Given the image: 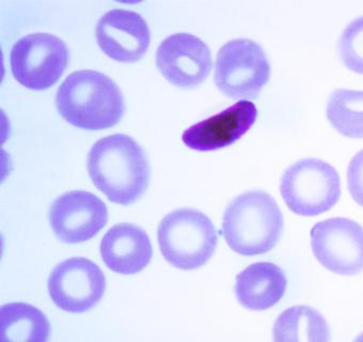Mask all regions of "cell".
<instances>
[{"instance_id": "cell-1", "label": "cell", "mask_w": 363, "mask_h": 342, "mask_svg": "<svg viewBox=\"0 0 363 342\" xmlns=\"http://www.w3.org/2000/svg\"><path fill=\"white\" fill-rule=\"evenodd\" d=\"M89 176L113 204L130 206L149 187V160L132 137L115 134L94 143L88 154Z\"/></svg>"}, {"instance_id": "cell-2", "label": "cell", "mask_w": 363, "mask_h": 342, "mask_svg": "<svg viewBox=\"0 0 363 342\" xmlns=\"http://www.w3.org/2000/svg\"><path fill=\"white\" fill-rule=\"evenodd\" d=\"M56 105L65 121L91 131L113 128L121 121L125 111L117 84L94 70L69 74L59 87Z\"/></svg>"}, {"instance_id": "cell-3", "label": "cell", "mask_w": 363, "mask_h": 342, "mask_svg": "<svg viewBox=\"0 0 363 342\" xmlns=\"http://www.w3.org/2000/svg\"><path fill=\"white\" fill-rule=\"evenodd\" d=\"M284 227L275 198L257 189L234 198L223 214V236L230 248L242 255H263L275 248Z\"/></svg>"}, {"instance_id": "cell-4", "label": "cell", "mask_w": 363, "mask_h": 342, "mask_svg": "<svg viewBox=\"0 0 363 342\" xmlns=\"http://www.w3.org/2000/svg\"><path fill=\"white\" fill-rule=\"evenodd\" d=\"M164 258L179 270L199 269L210 261L218 243L214 224L195 209H177L167 214L157 230Z\"/></svg>"}, {"instance_id": "cell-5", "label": "cell", "mask_w": 363, "mask_h": 342, "mask_svg": "<svg viewBox=\"0 0 363 342\" xmlns=\"http://www.w3.org/2000/svg\"><path fill=\"white\" fill-rule=\"evenodd\" d=\"M280 192L286 206L301 216H316L333 209L341 196L337 169L320 158H303L286 169Z\"/></svg>"}, {"instance_id": "cell-6", "label": "cell", "mask_w": 363, "mask_h": 342, "mask_svg": "<svg viewBox=\"0 0 363 342\" xmlns=\"http://www.w3.org/2000/svg\"><path fill=\"white\" fill-rule=\"evenodd\" d=\"M269 77L266 53L252 40H232L217 54L214 82L228 98L255 100Z\"/></svg>"}, {"instance_id": "cell-7", "label": "cell", "mask_w": 363, "mask_h": 342, "mask_svg": "<svg viewBox=\"0 0 363 342\" xmlns=\"http://www.w3.org/2000/svg\"><path fill=\"white\" fill-rule=\"evenodd\" d=\"M69 59L65 42L45 33H30L18 40L10 55L14 77L33 90H45L56 84Z\"/></svg>"}, {"instance_id": "cell-8", "label": "cell", "mask_w": 363, "mask_h": 342, "mask_svg": "<svg viewBox=\"0 0 363 342\" xmlns=\"http://www.w3.org/2000/svg\"><path fill=\"white\" fill-rule=\"evenodd\" d=\"M318 263L333 273L356 276L363 271V227L345 217L320 221L311 230Z\"/></svg>"}, {"instance_id": "cell-9", "label": "cell", "mask_w": 363, "mask_h": 342, "mask_svg": "<svg viewBox=\"0 0 363 342\" xmlns=\"http://www.w3.org/2000/svg\"><path fill=\"white\" fill-rule=\"evenodd\" d=\"M48 287L57 307L72 314H82L100 303L106 290V278L96 263L75 257L56 265Z\"/></svg>"}, {"instance_id": "cell-10", "label": "cell", "mask_w": 363, "mask_h": 342, "mask_svg": "<svg viewBox=\"0 0 363 342\" xmlns=\"http://www.w3.org/2000/svg\"><path fill=\"white\" fill-rule=\"evenodd\" d=\"M107 221L106 204L90 192H67L50 204V226L57 238L67 244L90 240L106 226Z\"/></svg>"}, {"instance_id": "cell-11", "label": "cell", "mask_w": 363, "mask_h": 342, "mask_svg": "<svg viewBox=\"0 0 363 342\" xmlns=\"http://www.w3.org/2000/svg\"><path fill=\"white\" fill-rule=\"evenodd\" d=\"M212 56L208 46L191 33L171 35L156 52V67L171 84L196 88L210 75Z\"/></svg>"}, {"instance_id": "cell-12", "label": "cell", "mask_w": 363, "mask_h": 342, "mask_svg": "<svg viewBox=\"0 0 363 342\" xmlns=\"http://www.w3.org/2000/svg\"><path fill=\"white\" fill-rule=\"evenodd\" d=\"M96 41L109 58L119 62L140 60L151 42V33L140 14L124 9L105 13L96 28Z\"/></svg>"}, {"instance_id": "cell-13", "label": "cell", "mask_w": 363, "mask_h": 342, "mask_svg": "<svg viewBox=\"0 0 363 342\" xmlns=\"http://www.w3.org/2000/svg\"><path fill=\"white\" fill-rule=\"evenodd\" d=\"M257 109L250 101L233 106L187 128L182 140L197 151H213L228 147L242 138L255 123Z\"/></svg>"}, {"instance_id": "cell-14", "label": "cell", "mask_w": 363, "mask_h": 342, "mask_svg": "<svg viewBox=\"0 0 363 342\" xmlns=\"http://www.w3.org/2000/svg\"><path fill=\"white\" fill-rule=\"evenodd\" d=\"M153 255L147 232L134 224L122 223L107 231L101 242L105 265L122 275H134L149 265Z\"/></svg>"}, {"instance_id": "cell-15", "label": "cell", "mask_w": 363, "mask_h": 342, "mask_svg": "<svg viewBox=\"0 0 363 342\" xmlns=\"http://www.w3.org/2000/svg\"><path fill=\"white\" fill-rule=\"evenodd\" d=\"M288 280L284 270L270 263L249 265L236 277L235 294L242 307L253 311L269 309L286 294Z\"/></svg>"}, {"instance_id": "cell-16", "label": "cell", "mask_w": 363, "mask_h": 342, "mask_svg": "<svg viewBox=\"0 0 363 342\" xmlns=\"http://www.w3.org/2000/svg\"><path fill=\"white\" fill-rule=\"evenodd\" d=\"M50 336V322L35 306L10 303L0 309V338L3 341L46 342Z\"/></svg>"}, {"instance_id": "cell-17", "label": "cell", "mask_w": 363, "mask_h": 342, "mask_svg": "<svg viewBox=\"0 0 363 342\" xmlns=\"http://www.w3.org/2000/svg\"><path fill=\"white\" fill-rule=\"evenodd\" d=\"M272 337L277 342H328L330 329L324 316L309 306H294L276 320Z\"/></svg>"}, {"instance_id": "cell-18", "label": "cell", "mask_w": 363, "mask_h": 342, "mask_svg": "<svg viewBox=\"0 0 363 342\" xmlns=\"http://www.w3.org/2000/svg\"><path fill=\"white\" fill-rule=\"evenodd\" d=\"M326 116L340 134L363 138V92L335 90L327 102Z\"/></svg>"}, {"instance_id": "cell-19", "label": "cell", "mask_w": 363, "mask_h": 342, "mask_svg": "<svg viewBox=\"0 0 363 342\" xmlns=\"http://www.w3.org/2000/svg\"><path fill=\"white\" fill-rule=\"evenodd\" d=\"M340 58L347 69L363 74V16L346 25L337 42Z\"/></svg>"}, {"instance_id": "cell-20", "label": "cell", "mask_w": 363, "mask_h": 342, "mask_svg": "<svg viewBox=\"0 0 363 342\" xmlns=\"http://www.w3.org/2000/svg\"><path fill=\"white\" fill-rule=\"evenodd\" d=\"M347 185L352 199L363 206V149L352 158L348 165Z\"/></svg>"}]
</instances>
